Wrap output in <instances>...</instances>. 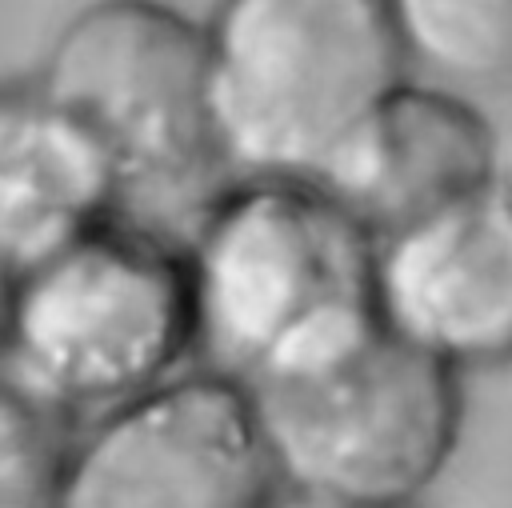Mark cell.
Wrapping results in <instances>:
<instances>
[{"label":"cell","mask_w":512,"mask_h":508,"mask_svg":"<svg viewBox=\"0 0 512 508\" xmlns=\"http://www.w3.org/2000/svg\"><path fill=\"white\" fill-rule=\"evenodd\" d=\"M196 364L244 384L380 320L376 236L312 176H232L184 240Z\"/></svg>","instance_id":"1"},{"label":"cell","mask_w":512,"mask_h":508,"mask_svg":"<svg viewBox=\"0 0 512 508\" xmlns=\"http://www.w3.org/2000/svg\"><path fill=\"white\" fill-rule=\"evenodd\" d=\"M208 112L232 176H320L412 64L392 0H216Z\"/></svg>","instance_id":"2"},{"label":"cell","mask_w":512,"mask_h":508,"mask_svg":"<svg viewBox=\"0 0 512 508\" xmlns=\"http://www.w3.org/2000/svg\"><path fill=\"white\" fill-rule=\"evenodd\" d=\"M0 384L100 416L196 356L184 244L116 216L8 280Z\"/></svg>","instance_id":"3"},{"label":"cell","mask_w":512,"mask_h":508,"mask_svg":"<svg viewBox=\"0 0 512 508\" xmlns=\"http://www.w3.org/2000/svg\"><path fill=\"white\" fill-rule=\"evenodd\" d=\"M248 392L280 488L344 508L416 500L452 460L464 412L460 372L384 320Z\"/></svg>","instance_id":"4"},{"label":"cell","mask_w":512,"mask_h":508,"mask_svg":"<svg viewBox=\"0 0 512 508\" xmlns=\"http://www.w3.org/2000/svg\"><path fill=\"white\" fill-rule=\"evenodd\" d=\"M36 80L112 152L124 212L200 192L220 160L204 20L168 0H92L52 40ZM120 212V216H124Z\"/></svg>","instance_id":"5"},{"label":"cell","mask_w":512,"mask_h":508,"mask_svg":"<svg viewBox=\"0 0 512 508\" xmlns=\"http://www.w3.org/2000/svg\"><path fill=\"white\" fill-rule=\"evenodd\" d=\"M280 488L244 380L196 364L100 412L60 508H256Z\"/></svg>","instance_id":"6"},{"label":"cell","mask_w":512,"mask_h":508,"mask_svg":"<svg viewBox=\"0 0 512 508\" xmlns=\"http://www.w3.org/2000/svg\"><path fill=\"white\" fill-rule=\"evenodd\" d=\"M380 320L452 364L512 360V188L496 176L376 240Z\"/></svg>","instance_id":"7"},{"label":"cell","mask_w":512,"mask_h":508,"mask_svg":"<svg viewBox=\"0 0 512 508\" xmlns=\"http://www.w3.org/2000/svg\"><path fill=\"white\" fill-rule=\"evenodd\" d=\"M500 176V132L452 88L408 76L328 156L320 184L380 240Z\"/></svg>","instance_id":"8"},{"label":"cell","mask_w":512,"mask_h":508,"mask_svg":"<svg viewBox=\"0 0 512 508\" xmlns=\"http://www.w3.org/2000/svg\"><path fill=\"white\" fill-rule=\"evenodd\" d=\"M124 212V180L104 140L32 76L0 104L4 280L36 268Z\"/></svg>","instance_id":"9"},{"label":"cell","mask_w":512,"mask_h":508,"mask_svg":"<svg viewBox=\"0 0 512 508\" xmlns=\"http://www.w3.org/2000/svg\"><path fill=\"white\" fill-rule=\"evenodd\" d=\"M416 64L456 84H512V0H392Z\"/></svg>","instance_id":"10"},{"label":"cell","mask_w":512,"mask_h":508,"mask_svg":"<svg viewBox=\"0 0 512 508\" xmlns=\"http://www.w3.org/2000/svg\"><path fill=\"white\" fill-rule=\"evenodd\" d=\"M0 404V504L32 508L56 504L72 456L80 448V416L12 384Z\"/></svg>","instance_id":"11"},{"label":"cell","mask_w":512,"mask_h":508,"mask_svg":"<svg viewBox=\"0 0 512 508\" xmlns=\"http://www.w3.org/2000/svg\"><path fill=\"white\" fill-rule=\"evenodd\" d=\"M500 180L512 188V144L500 140Z\"/></svg>","instance_id":"12"}]
</instances>
